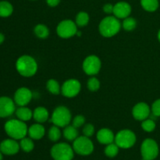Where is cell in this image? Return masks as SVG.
I'll use <instances>...</instances> for the list:
<instances>
[{
    "label": "cell",
    "mask_w": 160,
    "mask_h": 160,
    "mask_svg": "<svg viewBox=\"0 0 160 160\" xmlns=\"http://www.w3.org/2000/svg\"><path fill=\"white\" fill-rule=\"evenodd\" d=\"M16 69L21 76L30 78L37 73L38 63L33 57L23 55L18 58L16 62Z\"/></svg>",
    "instance_id": "obj_1"
},
{
    "label": "cell",
    "mask_w": 160,
    "mask_h": 160,
    "mask_svg": "<svg viewBox=\"0 0 160 160\" xmlns=\"http://www.w3.org/2000/svg\"><path fill=\"white\" fill-rule=\"evenodd\" d=\"M5 131L8 136L15 140H20L26 137L28 128L26 123L19 119L8 120L4 126Z\"/></svg>",
    "instance_id": "obj_2"
},
{
    "label": "cell",
    "mask_w": 160,
    "mask_h": 160,
    "mask_svg": "<svg viewBox=\"0 0 160 160\" xmlns=\"http://www.w3.org/2000/svg\"><path fill=\"white\" fill-rule=\"evenodd\" d=\"M121 28V23L118 18L114 17H105L99 23V32L103 37L111 38L116 35Z\"/></svg>",
    "instance_id": "obj_3"
},
{
    "label": "cell",
    "mask_w": 160,
    "mask_h": 160,
    "mask_svg": "<svg viewBox=\"0 0 160 160\" xmlns=\"http://www.w3.org/2000/svg\"><path fill=\"white\" fill-rule=\"evenodd\" d=\"M73 155V147L64 142L56 144L51 148V156L54 160H72Z\"/></svg>",
    "instance_id": "obj_4"
},
{
    "label": "cell",
    "mask_w": 160,
    "mask_h": 160,
    "mask_svg": "<svg viewBox=\"0 0 160 160\" xmlns=\"http://www.w3.org/2000/svg\"><path fill=\"white\" fill-rule=\"evenodd\" d=\"M71 120V113L69 109L65 106H58L53 111L51 117V122L59 128L68 126Z\"/></svg>",
    "instance_id": "obj_5"
},
{
    "label": "cell",
    "mask_w": 160,
    "mask_h": 160,
    "mask_svg": "<svg viewBox=\"0 0 160 160\" xmlns=\"http://www.w3.org/2000/svg\"><path fill=\"white\" fill-rule=\"evenodd\" d=\"M73 151L81 156H89L94 151L93 142L88 137L81 136L78 137L73 143Z\"/></svg>",
    "instance_id": "obj_6"
},
{
    "label": "cell",
    "mask_w": 160,
    "mask_h": 160,
    "mask_svg": "<svg viewBox=\"0 0 160 160\" xmlns=\"http://www.w3.org/2000/svg\"><path fill=\"white\" fill-rule=\"evenodd\" d=\"M114 142L119 148L127 149L134 146L136 142V135L131 130H121L115 136Z\"/></svg>",
    "instance_id": "obj_7"
},
{
    "label": "cell",
    "mask_w": 160,
    "mask_h": 160,
    "mask_svg": "<svg viewBox=\"0 0 160 160\" xmlns=\"http://www.w3.org/2000/svg\"><path fill=\"white\" fill-rule=\"evenodd\" d=\"M142 160H154L159 155V146L155 140L147 138L141 146Z\"/></svg>",
    "instance_id": "obj_8"
},
{
    "label": "cell",
    "mask_w": 160,
    "mask_h": 160,
    "mask_svg": "<svg viewBox=\"0 0 160 160\" xmlns=\"http://www.w3.org/2000/svg\"><path fill=\"white\" fill-rule=\"evenodd\" d=\"M78 31V26L76 23L71 20H62L58 24L56 28L57 34L62 38H70L76 35Z\"/></svg>",
    "instance_id": "obj_9"
},
{
    "label": "cell",
    "mask_w": 160,
    "mask_h": 160,
    "mask_svg": "<svg viewBox=\"0 0 160 160\" xmlns=\"http://www.w3.org/2000/svg\"><path fill=\"white\" fill-rule=\"evenodd\" d=\"M101 60L95 55L88 56L83 62V70L84 73L90 76L96 75L101 69Z\"/></svg>",
    "instance_id": "obj_10"
},
{
    "label": "cell",
    "mask_w": 160,
    "mask_h": 160,
    "mask_svg": "<svg viewBox=\"0 0 160 160\" xmlns=\"http://www.w3.org/2000/svg\"><path fill=\"white\" fill-rule=\"evenodd\" d=\"M81 84L77 79H69L66 81L61 88V93L67 98L77 96L81 92Z\"/></svg>",
    "instance_id": "obj_11"
},
{
    "label": "cell",
    "mask_w": 160,
    "mask_h": 160,
    "mask_svg": "<svg viewBox=\"0 0 160 160\" xmlns=\"http://www.w3.org/2000/svg\"><path fill=\"white\" fill-rule=\"evenodd\" d=\"M15 102L9 97H0V118L10 117L15 112Z\"/></svg>",
    "instance_id": "obj_12"
},
{
    "label": "cell",
    "mask_w": 160,
    "mask_h": 160,
    "mask_svg": "<svg viewBox=\"0 0 160 160\" xmlns=\"http://www.w3.org/2000/svg\"><path fill=\"white\" fill-rule=\"evenodd\" d=\"M32 99V92L27 88H20L14 94V102L19 106H26Z\"/></svg>",
    "instance_id": "obj_13"
},
{
    "label": "cell",
    "mask_w": 160,
    "mask_h": 160,
    "mask_svg": "<svg viewBox=\"0 0 160 160\" xmlns=\"http://www.w3.org/2000/svg\"><path fill=\"white\" fill-rule=\"evenodd\" d=\"M20 144L15 139H6L0 144V151L2 154L7 156H12L17 154L20 150Z\"/></svg>",
    "instance_id": "obj_14"
},
{
    "label": "cell",
    "mask_w": 160,
    "mask_h": 160,
    "mask_svg": "<svg viewBox=\"0 0 160 160\" xmlns=\"http://www.w3.org/2000/svg\"><path fill=\"white\" fill-rule=\"evenodd\" d=\"M150 111L151 110L148 104L145 102H139L133 108L132 115L135 120L143 121L149 117Z\"/></svg>",
    "instance_id": "obj_15"
},
{
    "label": "cell",
    "mask_w": 160,
    "mask_h": 160,
    "mask_svg": "<svg viewBox=\"0 0 160 160\" xmlns=\"http://www.w3.org/2000/svg\"><path fill=\"white\" fill-rule=\"evenodd\" d=\"M131 12V6L127 2H119L113 6V12L117 18L125 19L130 16Z\"/></svg>",
    "instance_id": "obj_16"
},
{
    "label": "cell",
    "mask_w": 160,
    "mask_h": 160,
    "mask_svg": "<svg viewBox=\"0 0 160 160\" xmlns=\"http://www.w3.org/2000/svg\"><path fill=\"white\" fill-rule=\"evenodd\" d=\"M97 140L102 145H109L115 141V135L111 130L108 128H102L97 133Z\"/></svg>",
    "instance_id": "obj_17"
},
{
    "label": "cell",
    "mask_w": 160,
    "mask_h": 160,
    "mask_svg": "<svg viewBox=\"0 0 160 160\" xmlns=\"http://www.w3.org/2000/svg\"><path fill=\"white\" fill-rule=\"evenodd\" d=\"M45 128L41 123H34L28 128V135L34 140H39L42 138L45 135Z\"/></svg>",
    "instance_id": "obj_18"
},
{
    "label": "cell",
    "mask_w": 160,
    "mask_h": 160,
    "mask_svg": "<svg viewBox=\"0 0 160 160\" xmlns=\"http://www.w3.org/2000/svg\"><path fill=\"white\" fill-rule=\"evenodd\" d=\"M33 117L38 123H45L48 119V112L45 107H37L33 112Z\"/></svg>",
    "instance_id": "obj_19"
},
{
    "label": "cell",
    "mask_w": 160,
    "mask_h": 160,
    "mask_svg": "<svg viewBox=\"0 0 160 160\" xmlns=\"http://www.w3.org/2000/svg\"><path fill=\"white\" fill-rule=\"evenodd\" d=\"M16 116L22 121H28L33 117V112L26 106H20L15 111Z\"/></svg>",
    "instance_id": "obj_20"
},
{
    "label": "cell",
    "mask_w": 160,
    "mask_h": 160,
    "mask_svg": "<svg viewBox=\"0 0 160 160\" xmlns=\"http://www.w3.org/2000/svg\"><path fill=\"white\" fill-rule=\"evenodd\" d=\"M13 12L12 4L7 1H0V17H8Z\"/></svg>",
    "instance_id": "obj_21"
},
{
    "label": "cell",
    "mask_w": 160,
    "mask_h": 160,
    "mask_svg": "<svg viewBox=\"0 0 160 160\" xmlns=\"http://www.w3.org/2000/svg\"><path fill=\"white\" fill-rule=\"evenodd\" d=\"M78 128L72 126H67L65 127L63 130V136L68 141H74L78 137Z\"/></svg>",
    "instance_id": "obj_22"
},
{
    "label": "cell",
    "mask_w": 160,
    "mask_h": 160,
    "mask_svg": "<svg viewBox=\"0 0 160 160\" xmlns=\"http://www.w3.org/2000/svg\"><path fill=\"white\" fill-rule=\"evenodd\" d=\"M141 5L145 10L148 12H154L159 7L158 0H141Z\"/></svg>",
    "instance_id": "obj_23"
},
{
    "label": "cell",
    "mask_w": 160,
    "mask_h": 160,
    "mask_svg": "<svg viewBox=\"0 0 160 160\" xmlns=\"http://www.w3.org/2000/svg\"><path fill=\"white\" fill-rule=\"evenodd\" d=\"M47 90L53 95H59L61 92V87L59 82L55 79H50L47 81Z\"/></svg>",
    "instance_id": "obj_24"
},
{
    "label": "cell",
    "mask_w": 160,
    "mask_h": 160,
    "mask_svg": "<svg viewBox=\"0 0 160 160\" xmlns=\"http://www.w3.org/2000/svg\"><path fill=\"white\" fill-rule=\"evenodd\" d=\"M20 147L21 149L25 152H30L32 151L34 148V144L31 138H23L20 139Z\"/></svg>",
    "instance_id": "obj_25"
},
{
    "label": "cell",
    "mask_w": 160,
    "mask_h": 160,
    "mask_svg": "<svg viewBox=\"0 0 160 160\" xmlns=\"http://www.w3.org/2000/svg\"><path fill=\"white\" fill-rule=\"evenodd\" d=\"M34 34L39 38H46L49 34V30L45 25L38 24L34 29Z\"/></svg>",
    "instance_id": "obj_26"
},
{
    "label": "cell",
    "mask_w": 160,
    "mask_h": 160,
    "mask_svg": "<svg viewBox=\"0 0 160 160\" xmlns=\"http://www.w3.org/2000/svg\"><path fill=\"white\" fill-rule=\"evenodd\" d=\"M89 22V15L86 12H78L76 17V23L77 26L78 27H84Z\"/></svg>",
    "instance_id": "obj_27"
},
{
    "label": "cell",
    "mask_w": 160,
    "mask_h": 160,
    "mask_svg": "<svg viewBox=\"0 0 160 160\" xmlns=\"http://www.w3.org/2000/svg\"><path fill=\"white\" fill-rule=\"evenodd\" d=\"M119 147L116 143H111L106 145L105 148V154L106 156L109 158H113L118 154L119 152Z\"/></svg>",
    "instance_id": "obj_28"
},
{
    "label": "cell",
    "mask_w": 160,
    "mask_h": 160,
    "mask_svg": "<svg viewBox=\"0 0 160 160\" xmlns=\"http://www.w3.org/2000/svg\"><path fill=\"white\" fill-rule=\"evenodd\" d=\"M48 138L52 141V142H57L61 138V131L59 130V127L54 126L51 127L48 131Z\"/></svg>",
    "instance_id": "obj_29"
},
{
    "label": "cell",
    "mask_w": 160,
    "mask_h": 160,
    "mask_svg": "<svg viewBox=\"0 0 160 160\" xmlns=\"http://www.w3.org/2000/svg\"><path fill=\"white\" fill-rule=\"evenodd\" d=\"M122 26H123V29H124L125 31H131L136 28V26H137V21H136L135 19H134L133 17H128L123 20Z\"/></svg>",
    "instance_id": "obj_30"
},
{
    "label": "cell",
    "mask_w": 160,
    "mask_h": 160,
    "mask_svg": "<svg viewBox=\"0 0 160 160\" xmlns=\"http://www.w3.org/2000/svg\"><path fill=\"white\" fill-rule=\"evenodd\" d=\"M142 128L146 132H152L156 128V123L152 119H146L142 122Z\"/></svg>",
    "instance_id": "obj_31"
},
{
    "label": "cell",
    "mask_w": 160,
    "mask_h": 160,
    "mask_svg": "<svg viewBox=\"0 0 160 160\" xmlns=\"http://www.w3.org/2000/svg\"><path fill=\"white\" fill-rule=\"evenodd\" d=\"M88 88L91 92H96L100 88V82L96 78H91L88 81Z\"/></svg>",
    "instance_id": "obj_32"
},
{
    "label": "cell",
    "mask_w": 160,
    "mask_h": 160,
    "mask_svg": "<svg viewBox=\"0 0 160 160\" xmlns=\"http://www.w3.org/2000/svg\"><path fill=\"white\" fill-rule=\"evenodd\" d=\"M95 133V127L91 123H88L83 128V134L86 137H92Z\"/></svg>",
    "instance_id": "obj_33"
},
{
    "label": "cell",
    "mask_w": 160,
    "mask_h": 160,
    "mask_svg": "<svg viewBox=\"0 0 160 160\" xmlns=\"http://www.w3.org/2000/svg\"><path fill=\"white\" fill-rule=\"evenodd\" d=\"M85 123V118L82 115H78L73 120V126L76 128H81Z\"/></svg>",
    "instance_id": "obj_34"
},
{
    "label": "cell",
    "mask_w": 160,
    "mask_h": 160,
    "mask_svg": "<svg viewBox=\"0 0 160 160\" xmlns=\"http://www.w3.org/2000/svg\"><path fill=\"white\" fill-rule=\"evenodd\" d=\"M152 112L156 117H160V98L154 102L152 106Z\"/></svg>",
    "instance_id": "obj_35"
},
{
    "label": "cell",
    "mask_w": 160,
    "mask_h": 160,
    "mask_svg": "<svg viewBox=\"0 0 160 160\" xmlns=\"http://www.w3.org/2000/svg\"><path fill=\"white\" fill-rule=\"evenodd\" d=\"M113 6L114 5L110 4V3H107V4L104 5V6H103V11L106 13H112V12H113Z\"/></svg>",
    "instance_id": "obj_36"
},
{
    "label": "cell",
    "mask_w": 160,
    "mask_h": 160,
    "mask_svg": "<svg viewBox=\"0 0 160 160\" xmlns=\"http://www.w3.org/2000/svg\"><path fill=\"white\" fill-rule=\"evenodd\" d=\"M46 2L51 7H55V6H57L59 4L60 0H46Z\"/></svg>",
    "instance_id": "obj_37"
},
{
    "label": "cell",
    "mask_w": 160,
    "mask_h": 160,
    "mask_svg": "<svg viewBox=\"0 0 160 160\" xmlns=\"http://www.w3.org/2000/svg\"><path fill=\"white\" fill-rule=\"evenodd\" d=\"M4 40H5L4 35H3L2 33H0V45H1V44H2V42H4Z\"/></svg>",
    "instance_id": "obj_38"
},
{
    "label": "cell",
    "mask_w": 160,
    "mask_h": 160,
    "mask_svg": "<svg viewBox=\"0 0 160 160\" xmlns=\"http://www.w3.org/2000/svg\"><path fill=\"white\" fill-rule=\"evenodd\" d=\"M3 157H2V152L1 151H0V160H2Z\"/></svg>",
    "instance_id": "obj_39"
},
{
    "label": "cell",
    "mask_w": 160,
    "mask_h": 160,
    "mask_svg": "<svg viewBox=\"0 0 160 160\" xmlns=\"http://www.w3.org/2000/svg\"><path fill=\"white\" fill-rule=\"evenodd\" d=\"M158 38H159V42H160V30H159V33H158Z\"/></svg>",
    "instance_id": "obj_40"
},
{
    "label": "cell",
    "mask_w": 160,
    "mask_h": 160,
    "mask_svg": "<svg viewBox=\"0 0 160 160\" xmlns=\"http://www.w3.org/2000/svg\"><path fill=\"white\" fill-rule=\"evenodd\" d=\"M32 1H34V0H32Z\"/></svg>",
    "instance_id": "obj_41"
}]
</instances>
